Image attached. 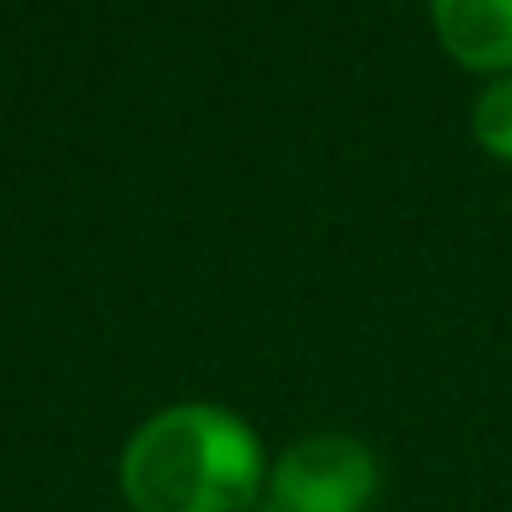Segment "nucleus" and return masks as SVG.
I'll return each mask as SVG.
<instances>
[{
	"label": "nucleus",
	"instance_id": "f03ea898",
	"mask_svg": "<svg viewBox=\"0 0 512 512\" xmlns=\"http://www.w3.org/2000/svg\"><path fill=\"white\" fill-rule=\"evenodd\" d=\"M373 498L378 458L348 433L299 438L269 478V503L279 512H368Z\"/></svg>",
	"mask_w": 512,
	"mask_h": 512
},
{
	"label": "nucleus",
	"instance_id": "20e7f679",
	"mask_svg": "<svg viewBox=\"0 0 512 512\" xmlns=\"http://www.w3.org/2000/svg\"><path fill=\"white\" fill-rule=\"evenodd\" d=\"M473 135L488 155L508 160L512 165V70L508 75H493V85L478 95L473 105Z\"/></svg>",
	"mask_w": 512,
	"mask_h": 512
},
{
	"label": "nucleus",
	"instance_id": "f257e3e1",
	"mask_svg": "<svg viewBox=\"0 0 512 512\" xmlns=\"http://www.w3.org/2000/svg\"><path fill=\"white\" fill-rule=\"evenodd\" d=\"M264 488V448L219 403H174L135 428L120 493L135 512H249Z\"/></svg>",
	"mask_w": 512,
	"mask_h": 512
},
{
	"label": "nucleus",
	"instance_id": "7ed1b4c3",
	"mask_svg": "<svg viewBox=\"0 0 512 512\" xmlns=\"http://www.w3.org/2000/svg\"><path fill=\"white\" fill-rule=\"evenodd\" d=\"M443 50L483 75L512 70V0H428Z\"/></svg>",
	"mask_w": 512,
	"mask_h": 512
}]
</instances>
